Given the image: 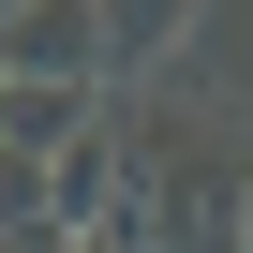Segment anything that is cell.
<instances>
[{
    "label": "cell",
    "instance_id": "obj_1",
    "mask_svg": "<svg viewBox=\"0 0 253 253\" xmlns=\"http://www.w3.org/2000/svg\"><path fill=\"white\" fill-rule=\"evenodd\" d=\"M0 60L30 89H104V15L89 0H15V15H0Z\"/></svg>",
    "mask_w": 253,
    "mask_h": 253
},
{
    "label": "cell",
    "instance_id": "obj_2",
    "mask_svg": "<svg viewBox=\"0 0 253 253\" xmlns=\"http://www.w3.org/2000/svg\"><path fill=\"white\" fill-rule=\"evenodd\" d=\"M89 15H104V75H134V60H179L194 0H89Z\"/></svg>",
    "mask_w": 253,
    "mask_h": 253
},
{
    "label": "cell",
    "instance_id": "obj_3",
    "mask_svg": "<svg viewBox=\"0 0 253 253\" xmlns=\"http://www.w3.org/2000/svg\"><path fill=\"white\" fill-rule=\"evenodd\" d=\"M45 164H60V149H0V238H15V223H60V209H45Z\"/></svg>",
    "mask_w": 253,
    "mask_h": 253
},
{
    "label": "cell",
    "instance_id": "obj_4",
    "mask_svg": "<svg viewBox=\"0 0 253 253\" xmlns=\"http://www.w3.org/2000/svg\"><path fill=\"white\" fill-rule=\"evenodd\" d=\"M0 119H15V60H0Z\"/></svg>",
    "mask_w": 253,
    "mask_h": 253
},
{
    "label": "cell",
    "instance_id": "obj_5",
    "mask_svg": "<svg viewBox=\"0 0 253 253\" xmlns=\"http://www.w3.org/2000/svg\"><path fill=\"white\" fill-rule=\"evenodd\" d=\"M238 253H253V223H238Z\"/></svg>",
    "mask_w": 253,
    "mask_h": 253
},
{
    "label": "cell",
    "instance_id": "obj_6",
    "mask_svg": "<svg viewBox=\"0 0 253 253\" xmlns=\"http://www.w3.org/2000/svg\"><path fill=\"white\" fill-rule=\"evenodd\" d=\"M0 15H15V0H0Z\"/></svg>",
    "mask_w": 253,
    "mask_h": 253
}]
</instances>
